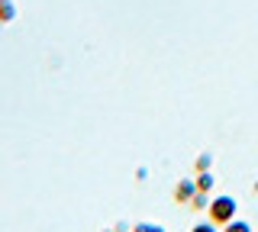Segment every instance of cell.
<instances>
[{
	"label": "cell",
	"instance_id": "6",
	"mask_svg": "<svg viewBox=\"0 0 258 232\" xmlns=\"http://www.w3.org/2000/svg\"><path fill=\"white\" fill-rule=\"evenodd\" d=\"M220 232H252V226H248L245 219H232V222H226Z\"/></svg>",
	"mask_w": 258,
	"mask_h": 232
},
{
	"label": "cell",
	"instance_id": "4",
	"mask_svg": "<svg viewBox=\"0 0 258 232\" xmlns=\"http://www.w3.org/2000/svg\"><path fill=\"white\" fill-rule=\"evenodd\" d=\"M213 171H200L197 174V190H204V194H213Z\"/></svg>",
	"mask_w": 258,
	"mask_h": 232
},
{
	"label": "cell",
	"instance_id": "1",
	"mask_svg": "<svg viewBox=\"0 0 258 232\" xmlns=\"http://www.w3.org/2000/svg\"><path fill=\"white\" fill-rule=\"evenodd\" d=\"M236 213H239V203H236V197H232V194H216V197H210L207 219H213L220 229L226 226V222L236 219Z\"/></svg>",
	"mask_w": 258,
	"mask_h": 232
},
{
	"label": "cell",
	"instance_id": "10",
	"mask_svg": "<svg viewBox=\"0 0 258 232\" xmlns=\"http://www.w3.org/2000/svg\"><path fill=\"white\" fill-rule=\"evenodd\" d=\"M255 194H258V181H255Z\"/></svg>",
	"mask_w": 258,
	"mask_h": 232
},
{
	"label": "cell",
	"instance_id": "8",
	"mask_svg": "<svg viewBox=\"0 0 258 232\" xmlns=\"http://www.w3.org/2000/svg\"><path fill=\"white\" fill-rule=\"evenodd\" d=\"M210 168H213V155H210V151L197 155V174H200V171H210Z\"/></svg>",
	"mask_w": 258,
	"mask_h": 232
},
{
	"label": "cell",
	"instance_id": "9",
	"mask_svg": "<svg viewBox=\"0 0 258 232\" xmlns=\"http://www.w3.org/2000/svg\"><path fill=\"white\" fill-rule=\"evenodd\" d=\"M133 232H165V226H155V222H136Z\"/></svg>",
	"mask_w": 258,
	"mask_h": 232
},
{
	"label": "cell",
	"instance_id": "3",
	"mask_svg": "<svg viewBox=\"0 0 258 232\" xmlns=\"http://www.w3.org/2000/svg\"><path fill=\"white\" fill-rule=\"evenodd\" d=\"M16 20V4L13 0H0V26L4 23H13Z\"/></svg>",
	"mask_w": 258,
	"mask_h": 232
},
{
	"label": "cell",
	"instance_id": "2",
	"mask_svg": "<svg viewBox=\"0 0 258 232\" xmlns=\"http://www.w3.org/2000/svg\"><path fill=\"white\" fill-rule=\"evenodd\" d=\"M194 194H197V181H177V187H174V203H181V206H187Z\"/></svg>",
	"mask_w": 258,
	"mask_h": 232
},
{
	"label": "cell",
	"instance_id": "11",
	"mask_svg": "<svg viewBox=\"0 0 258 232\" xmlns=\"http://www.w3.org/2000/svg\"><path fill=\"white\" fill-rule=\"evenodd\" d=\"M107 232H110V229H107Z\"/></svg>",
	"mask_w": 258,
	"mask_h": 232
},
{
	"label": "cell",
	"instance_id": "5",
	"mask_svg": "<svg viewBox=\"0 0 258 232\" xmlns=\"http://www.w3.org/2000/svg\"><path fill=\"white\" fill-rule=\"evenodd\" d=\"M190 210H207L210 206V194H204V190H197V194H194V200H190Z\"/></svg>",
	"mask_w": 258,
	"mask_h": 232
},
{
	"label": "cell",
	"instance_id": "7",
	"mask_svg": "<svg viewBox=\"0 0 258 232\" xmlns=\"http://www.w3.org/2000/svg\"><path fill=\"white\" fill-rule=\"evenodd\" d=\"M190 232H220V226H216L213 219H200V222H194Z\"/></svg>",
	"mask_w": 258,
	"mask_h": 232
}]
</instances>
